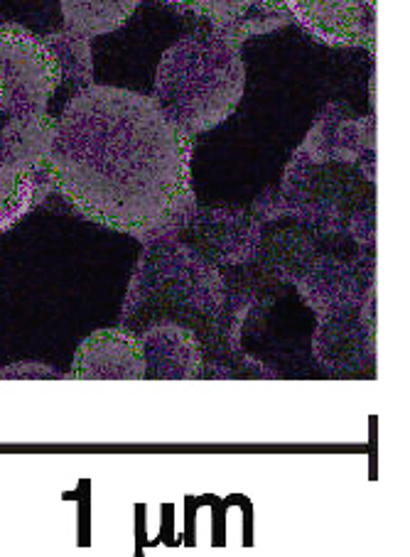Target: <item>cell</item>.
Listing matches in <instances>:
<instances>
[{
  "mask_svg": "<svg viewBox=\"0 0 410 557\" xmlns=\"http://www.w3.org/2000/svg\"><path fill=\"white\" fill-rule=\"evenodd\" d=\"M52 185L113 232H165L192 205V136L152 96L89 84L57 119Z\"/></svg>",
  "mask_w": 410,
  "mask_h": 557,
  "instance_id": "6da1fadb",
  "label": "cell"
},
{
  "mask_svg": "<svg viewBox=\"0 0 410 557\" xmlns=\"http://www.w3.org/2000/svg\"><path fill=\"white\" fill-rule=\"evenodd\" d=\"M244 84L241 42L216 30L195 33L162 54L152 101L187 136H197L232 116Z\"/></svg>",
  "mask_w": 410,
  "mask_h": 557,
  "instance_id": "7a4b0ae2",
  "label": "cell"
},
{
  "mask_svg": "<svg viewBox=\"0 0 410 557\" xmlns=\"http://www.w3.org/2000/svg\"><path fill=\"white\" fill-rule=\"evenodd\" d=\"M60 84V70L42 37L17 25H0V111L11 116L47 111Z\"/></svg>",
  "mask_w": 410,
  "mask_h": 557,
  "instance_id": "3957f363",
  "label": "cell"
},
{
  "mask_svg": "<svg viewBox=\"0 0 410 557\" xmlns=\"http://www.w3.org/2000/svg\"><path fill=\"white\" fill-rule=\"evenodd\" d=\"M283 5L314 40L376 50V0H283Z\"/></svg>",
  "mask_w": 410,
  "mask_h": 557,
  "instance_id": "277c9868",
  "label": "cell"
},
{
  "mask_svg": "<svg viewBox=\"0 0 410 557\" xmlns=\"http://www.w3.org/2000/svg\"><path fill=\"white\" fill-rule=\"evenodd\" d=\"M142 344L126 330H101L76 349L72 379L79 381H140L146 379Z\"/></svg>",
  "mask_w": 410,
  "mask_h": 557,
  "instance_id": "5b68a950",
  "label": "cell"
},
{
  "mask_svg": "<svg viewBox=\"0 0 410 557\" xmlns=\"http://www.w3.org/2000/svg\"><path fill=\"white\" fill-rule=\"evenodd\" d=\"M185 5L207 17L212 30L236 42L275 33L293 23L283 0H187Z\"/></svg>",
  "mask_w": 410,
  "mask_h": 557,
  "instance_id": "8992f818",
  "label": "cell"
},
{
  "mask_svg": "<svg viewBox=\"0 0 410 557\" xmlns=\"http://www.w3.org/2000/svg\"><path fill=\"white\" fill-rule=\"evenodd\" d=\"M57 119L47 111L17 113L0 133V156L25 172L50 170Z\"/></svg>",
  "mask_w": 410,
  "mask_h": 557,
  "instance_id": "52a82bcc",
  "label": "cell"
},
{
  "mask_svg": "<svg viewBox=\"0 0 410 557\" xmlns=\"http://www.w3.org/2000/svg\"><path fill=\"white\" fill-rule=\"evenodd\" d=\"M146 354V373L152 376L187 379L199 373V347L195 337L179 326H160L140 339Z\"/></svg>",
  "mask_w": 410,
  "mask_h": 557,
  "instance_id": "ba28073f",
  "label": "cell"
},
{
  "mask_svg": "<svg viewBox=\"0 0 410 557\" xmlns=\"http://www.w3.org/2000/svg\"><path fill=\"white\" fill-rule=\"evenodd\" d=\"M50 170L25 172L0 156V234L13 228L50 191Z\"/></svg>",
  "mask_w": 410,
  "mask_h": 557,
  "instance_id": "9c48e42d",
  "label": "cell"
},
{
  "mask_svg": "<svg viewBox=\"0 0 410 557\" xmlns=\"http://www.w3.org/2000/svg\"><path fill=\"white\" fill-rule=\"evenodd\" d=\"M60 3L70 30L97 37L126 25L128 17L140 5V0H60Z\"/></svg>",
  "mask_w": 410,
  "mask_h": 557,
  "instance_id": "30bf717a",
  "label": "cell"
},
{
  "mask_svg": "<svg viewBox=\"0 0 410 557\" xmlns=\"http://www.w3.org/2000/svg\"><path fill=\"white\" fill-rule=\"evenodd\" d=\"M91 37L79 35L66 27L62 33L47 35L42 37V42L50 50L52 60L60 70L62 82H72L74 86H84L91 84L94 76V60H91Z\"/></svg>",
  "mask_w": 410,
  "mask_h": 557,
  "instance_id": "8fae6325",
  "label": "cell"
},
{
  "mask_svg": "<svg viewBox=\"0 0 410 557\" xmlns=\"http://www.w3.org/2000/svg\"><path fill=\"white\" fill-rule=\"evenodd\" d=\"M0 379H60V373L47 367H37V363H21V367H8L5 371H0Z\"/></svg>",
  "mask_w": 410,
  "mask_h": 557,
  "instance_id": "7c38bea8",
  "label": "cell"
},
{
  "mask_svg": "<svg viewBox=\"0 0 410 557\" xmlns=\"http://www.w3.org/2000/svg\"><path fill=\"white\" fill-rule=\"evenodd\" d=\"M160 3H170V5H185L187 0H160Z\"/></svg>",
  "mask_w": 410,
  "mask_h": 557,
  "instance_id": "4fadbf2b",
  "label": "cell"
},
{
  "mask_svg": "<svg viewBox=\"0 0 410 557\" xmlns=\"http://www.w3.org/2000/svg\"><path fill=\"white\" fill-rule=\"evenodd\" d=\"M0 94H3V91H0Z\"/></svg>",
  "mask_w": 410,
  "mask_h": 557,
  "instance_id": "5bb4252c",
  "label": "cell"
}]
</instances>
